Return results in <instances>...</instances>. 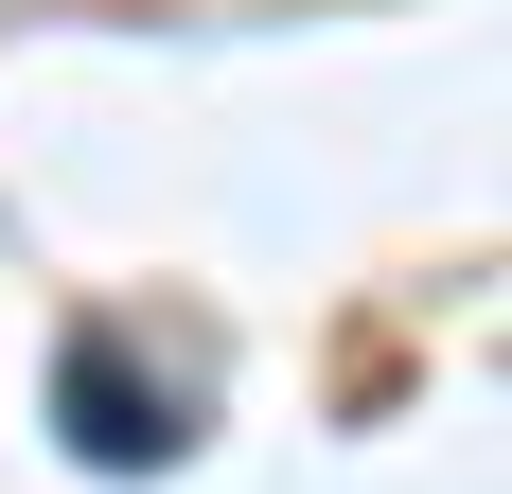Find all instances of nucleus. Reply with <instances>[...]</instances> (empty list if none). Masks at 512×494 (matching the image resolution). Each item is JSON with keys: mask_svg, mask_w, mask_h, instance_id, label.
I'll return each mask as SVG.
<instances>
[{"mask_svg": "<svg viewBox=\"0 0 512 494\" xmlns=\"http://www.w3.org/2000/svg\"><path fill=\"white\" fill-rule=\"evenodd\" d=\"M53 424H71V459H106V477H159V459L195 442V389H177V371H142L124 336H71Z\"/></svg>", "mask_w": 512, "mask_h": 494, "instance_id": "obj_1", "label": "nucleus"}]
</instances>
